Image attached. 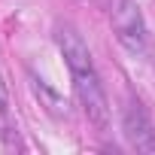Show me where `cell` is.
Listing matches in <instances>:
<instances>
[{"label":"cell","mask_w":155,"mask_h":155,"mask_svg":"<svg viewBox=\"0 0 155 155\" xmlns=\"http://www.w3.org/2000/svg\"><path fill=\"white\" fill-rule=\"evenodd\" d=\"M55 43L70 67V76H73V88H76V97H79L85 116L104 131L107 122H110V107H107V94H104V82L97 76V67L91 61V52L85 46V40L79 37L73 25H61L55 31Z\"/></svg>","instance_id":"6da1fadb"},{"label":"cell","mask_w":155,"mask_h":155,"mask_svg":"<svg viewBox=\"0 0 155 155\" xmlns=\"http://www.w3.org/2000/svg\"><path fill=\"white\" fill-rule=\"evenodd\" d=\"M113 31H116V40L131 55H149V28H146V18L137 6V0H116Z\"/></svg>","instance_id":"7a4b0ae2"},{"label":"cell","mask_w":155,"mask_h":155,"mask_svg":"<svg viewBox=\"0 0 155 155\" xmlns=\"http://www.w3.org/2000/svg\"><path fill=\"white\" fill-rule=\"evenodd\" d=\"M122 131L137 152L155 155V128H152V122H149V116H146V110L137 97H131L125 113H122Z\"/></svg>","instance_id":"3957f363"},{"label":"cell","mask_w":155,"mask_h":155,"mask_svg":"<svg viewBox=\"0 0 155 155\" xmlns=\"http://www.w3.org/2000/svg\"><path fill=\"white\" fill-rule=\"evenodd\" d=\"M9 131V94L3 85V76H0V134Z\"/></svg>","instance_id":"277c9868"}]
</instances>
